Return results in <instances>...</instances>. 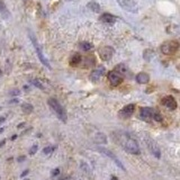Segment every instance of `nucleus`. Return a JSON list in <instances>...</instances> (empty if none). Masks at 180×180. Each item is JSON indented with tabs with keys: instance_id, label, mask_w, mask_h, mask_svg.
Returning <instances> with one entry per match:
<instances>
[{
	"instance_id": "6e6552de",
	"label": "nucleus",
	"mask_w": 180,
	"mask_h": 180,
	"mask_svg": "<svg viewBox=\"0 0 180 180\" xmlns=\"http://www.w3.org/2000/svg\"><path fill=\"white\" fill-rule=\"evenodd\" d=\"M107 77H108V80H109V82H111L113 87H117V86H120V83L123 82V75L120 74L118 72H116L115 70L109 71L108 74H107Z\"/></svg>"
},
{
	"instance_id": "f257e3e1",
	"label": "nucleus",
	"mask_w": 180,
	"mask_h": 180,
	"mask_svg": "<svg viewBox=\"0 0 180 180\" xmlns=\"http://www.w3.org/2000/svg\"><path fill=\"white\" fill-rule=\"evenodd\" d=\"M115 142H118L125 151L131 153V154L137 155L141 152L139 143L134 139H132L127 133H117V139H116Z\"/></svg>"
},
{
	"instance_id": "a878e982",
	"label": "nucleus",
	"mask_w": 180,
	"mask_h": 180,
	"mask_svg": "<svg viewBox=\"0 0 180 180\" xmlns=\"http://www.w3.org/2000/svg\"><path fill=\"white\" fill-rule=\"evenodd\" d=\"M54 150H55L54 146H46V148L43 149V153H44V154H50V153L53 152Z\"/></svg>"
},
{
	"instance_id": "412c9836",
	"label": "nucleus",
	"mask_w": 180,
	"mask_h": 180,
	"mask_svg": "<svg viewBox=\"0 0 180 180\" xmlns=\"http://www.w3.org/2000/svg\"><path fill=\"white\" fill-rule=\"evenodd\" d=\"M22 111H23L25 114H31V113L34 111V107H33V105H31V104L25 102V104L22 105Z\"/></svg>"
},
{
	"instance_id": "dca6fc26",
	"label": "nucleus",
	"mask_w": 180,
	"mask_h": 180,
	"mask_svg": "<svg viewBox=\"0 0 180 180\" xmlns=\"http://www.w3.org/2000/svg\"><path fill=\"white\" fill-rule=\"evenodd\" d=\"M81 61H82L81 55H80L79 53H74V54H72L71 58H70V64L72 65V66H77Z\"/></svg>"
},
{
	"instance_id": "6ab92c4d",
	"label": "nucleus",
	"mask_w": 180,
	"mask_h": 180,
	"mask_svg": "<svg viewBox=\"0 0 180 180\" xmlns=\"http://www.w3.org/2000/svg\"><path fill=\"white\" fill-rule=\"evenodd\" d=\"M88 8L91 11H93V13H99L100 11V6L98 5L97 2H95V1H90L88 4Z\"/></svg>"
},
{
	"instance_id": "f8f14e48",
	"label": "nucleus",
	"mask_w": 180,
	"mask_h": 180,
	"mask_svg": "<svg viewBox=\"0 0 180 180\" xmlns=\"http://www.w3.org/2000/svg\"><path fill=\"white\" fill-rule=\"evenodd\" d=\"M152 111L153 109L150 107H142L140 109V117L145 122L150 123V122H152Z\"/></svg>"
},
{
	"instance_id": "9d476101",
	"label": "nucleus",
	"mask_w": 180,
	"mask_h": 180,
	"mask_svg": "<svg viewBox=\"0 0 180 180\" xmlns=\"http://www.w3.org/2000/svg\"><path fill=\"white\" fill-rule=\"evenodd\" d=\"M135 111V105L134 104H128L125 107H123L120 111V116L122 118H127V117H131V116L134 114Z\"/></svg>"
},
{
	"instance_id": "c756f323",
	"label": "nucleus",
	"mask_w": 180,
	"mask_h": 180,
	"mask_svg": "<svg viewBox=\"0 0 180 180\" xmlns=\"http://www.w3.org/2000/svg\"><path fill=\"white\" fill-rule=\"evenodd\" d=\"M10 96H18L19 95V90H13V91H10L9 93Z\"/></svg>"
},
{
	"instance_id": "4be33fe9",
	"label": "nucleus",
	"mask_w": 180,
	"mask_h": 180,
	"mask_svg": "<svg viewBox=\"0 0 180 180\" xmlns=\"http://www.w3.org/2000/svg\"><path fill=\"white\" fill-rule=\"evenodd\" d=\"M152 120H155L158 123H161L162 120H163L161 114H160L158 111H155V109H153V111H152Z\"/></svg>"
},
{
	"instance_id": "ddd939ff",
	"label": "nucleus",
	"mask_w": 180,
	"mask_h": 180,
	"mask_svg": "<svg viewBox=\"0 0 180 180\" xmlns=\"http://www.w3.org/2000/svg\"><path fill=\"white\" fill-rule=\"evenodd\" d=\"M104 73H105V68H104V66H99V68L95 69L93 72H91V74H90V80L95 83L98 82V81L102 79Z\"/></svg>"
},
{
	"instance_id": "c9c22d12",
	"label": "nucleus",
	"mask_w": 180,
	"mask_h": 180,
	"mask_svg": "<svg viewBox=\"0 0 180 180\" xmlns=\"http://www.w3.org/2000/svg\"><path fill=\"white\" fill-rule=\"evenodd\" d=\"M16 139H17V135H13V136H11V141H15Z\"/></svg>"
},
{
	"instance_id": "2f4dec72",
	"label": "nucleus",
	"mask_w": 180,
	"mask_h": 180,
	"mask_svg": "<svg viewBox=\"0 0 180 180\" xmlns=\"http://www.w3.org/2000/svg\"><path fill=\"white\" fill-rule=\"evenodd\" d=\"M24 160H25V157H24V155H23V157H19L18 159H17V161H18V162H23Z\"/></svg>"
},
{
	"instance_id": "39448f33",
	"label": "nucleus",
	"mask_w": 180,
	"mask_h": 180,
	"mask_svg": "<svg viewBox=\"0 0 180 180\" xmlns=\"http://www.w3.org/2000/svg\"><path fill=\"white\" fill-rule=\"evenodd\" d=\"M97 150L99 151L100 153H102L104 155H106V157H108V158H111V160L115 162L116 164L118 166V168H120L123 171H126V169H125V167H124V164L120 162V160L118 159V158L116 157L115 154H114V152H111V150H108V149H106V148H102V146H97Z\"/></svg>"
},
{
	"instance_id": "473e14b6",
	"label": "nucleus",
	"mask_w": 180,
	"mask_h": 180,
	"mask_svg": "<svg viewBox=\"0 0 180 180\" xmlns=\"http://www.w3.org/2000/svg\"><path fill=\"white\" fill-rule=\"evenodd\" d=\"M25 125H26V123H22V124H19L18 126H17V128H18V129H19V128H23Z\"/></svg>"
},
{
	"instance_id": "5701e85b",
	"label": "nucleus",
	"mask_w": 180,
	"mask_h": 180,
	"mask_svg": "<svg viewBox=\"0 0 180 180\" xmlns=\"http://www.w3.org/2000/svg\"><path fill=\"white\" fill-rule=\"evenodd\" d=\"M153 56H154V52H153L152 50H146V51L143 53V58L146 61H150Z\"/></svg>"
},
{
	"instance_id": "c85d7f7f",
	"label": "nucleus",
	"mask_w": 180,
	"mask_h": 180,
	"mask_svg": "<svg viewBox=\"0 0 180 180\" xmlns=\"http://www.w3.org/2000/svg\"><path fill=\"white\" fill-rule=\"evenodd\" d=\"M59 175H60V169L59 168H55L54 170L52 171V177H58Z\"/></svg>"
},
{
	"instance_id": "4468645a",
	"label": "nucleus",
	"mask_w": 180,
	"mask_h": 180,
	"mask_svg": "<svg viewBox=\"0 0 180 180\" xmlns=\"http://www.w3.org/2000/svg\"><path fill=\"white\" fill-rule=\"evenodd\" d=\"M99 20H100V22H102V23H105V24H113V23H115L116 20H117V18H116L114 15L106 13V14H102V16H100Z\"/></svg>"
},
{
	"instance_id": "e433bc0d",
	"label": "nucleus",
	"mask_w": 180,
	"mask_h": 180,
	"mask_svg": "<svg viewBox=\"0 0 180 180\" xmlns=\"http://www.w3.org/2000/svg\"><path fill=\"white\" fill-rule=\"evenodd\" d=\"M111 180H120L117 177H115V176H111Z\"/></svg>"
},
{
	"instance_id": "f03ea898",
	"label": "nucleus",
	"mask_w": 180,
	"mask_h": 180,
	"mask_svg": "<svg viewBox=\"0 0 180 180\" xmlns=\"http://www.w3.org/2000/svg\"><path fill=\"white\" fill-rule=\"evenodd\" d=\"M49 106L51 107V109L54 113H55V115L60 118L63 123H66V120H68V116H66V111H64V108L62 107L60 102L56 100L55 98H50L49 99Z\"/></svg>"
},
{
	"instance_id": "2eb2a0df",
	"label": "nucleus",
	"mask_w": 180,
	"mask_h": 180,
	"mask_svg": "<svg viewBox=\"0 0 180 180\" xmlns=\"http://www.w3.org/2000/svg\"><path fill=\"white\" fill-rule=\"evenodd\" d=\"M136 81L140 84H145V83H148L150 81V75L148 73H145V72H141V73L136 75Z\"/></svg>"
},
{
	"instance_id": "20e7f679",
	"label": "nucleus",
	"mask_w": 180,
	"mask_h": 180,
	"mask_svg": "<svg viewBox=\"0 0 180 180\" xmlns=\"http://www.w3.org/2000/svg\"><path fill=\"white\" fill-rule=\"evenodd\" d=\"M29 36H31V41H32L33 45H34V47H35V50H36V52H37V55H38L40 61H41L42 63L46 66L47 69L51 70V65H50V63H49V61L45 59V56L43 55V53H42V51H41V47H40V45H38V42H37V40L35 38V36H34V34H33L32 32H29Z\"/></svg>"
},
{
	"instance_id": "7ed1b4c3",
	"label": "nucleus",
	"mask_w": 180,
	"mask_h": 180,
	"mask_svg": "<svg viewBox=\"0 0 180 180\" xmlns=\"http://www.w3.org/2000/svg\"><path fill=\"white\" fill-rule=\"evenodd\" d=\"M178 49H179V44H178V42L176 41L166 42V43H163L161 45V52L163 54H166V55L175 54L176 52L178 51Z\"/></svg>"
},
{
	"instance_id": "f3484780",
	"label": "nucleus",
	"mask_w": 180,
	"mask_h": 180,
	"mask_svg": "<svg viewBox=\"0 0 180 180\" xmlns=\"http://www.w3.org/2000/svg\"><path fill=\"white\" fill-rule=\"evenodd\" d=\"M95 142L98 144H106L107 143V136L102 132H98L95 135Z\"/></svg>"
},
{
	"instance_id": "bb28decb",
	"label": "nucleus",
	"mask_w": 180,
	"mask_h": 180,
	"mask_svg": "<svg viewBox=\"0 0 180 180\" xmlns=\"http://www.w3.org/2000/svg\"><path fill=\"white\" fill-rule=\"evenodd\" d=\"M32 82H33V84H34L35 87L38 88V89H42V90L44 89V87H43V84L41 83V81H40V80H37V79H35V80H33Z\"/></svg>"
},
{
	"instance_id": "b1692460",
	"label": "nucleus",
	"mask_w": 180,
	"mask_h": 180,
	"mask_svg": "<svg viewBox=\"0 0 180 180\" xmlns=\"http://www.w3.org/2000/svg\"><path fill=\"white\" fill-rule=\"evenodd\" d=\"M0 11L4 14L5 17H8V11H7V8H6L5 4H4L2 1H0Z\"/></svg>"
},
{
	"instance_id": "cd10ccee",
	"label": "nucleus",
	"mask_w": 180,
	"mask_h": 180,
	"mask_svg": "<svg viewBox=\"0 0 180 180\" xmlns=\"http://www.w3.org/2000/svg\"><path fill=\"white\" fill-rule=\"evenodd\" d=\"M37 149H38V146H37V144H34V145H33L32 148L29 149V152H28V153H29L31 155H34V154L36 153Z\"/></svg>"
},
{
	"instance_id": "ea45409f",
	"label": "nucleus",
	"mask_w": 180,
	"mask_h": 180,
	"mask_svg": "<svg viewBox=\"0 0 180 180\" xmlns=\"http://www.w3.org/2000/svg\"><path fill=\"white\" fill-rule=\"evenodd\" d=\"M1 73H2V72H1V70H0V75H1Z\"/></svg>"
},
{
	"instance_id": "f704fd0d",
	"label": "nucleus",
	"mask_w": 180,
	"mask_h": 180,
	"mask_svg": "<svg viewBox=\"0 0 180 180\" xmlns=\"http://www.w3.org/2000/svg\"><path fill=\"white\" fill-rule=\"evenodd\" d=\"M5 120H6L5 117H0V124H2V123H4Z\"/></svg>"
},
{
	"instance_id": "393cba45",
	"label": "nucleus",
	"mask_w": 180,
	"mask_h": 180,
	"mask_svg": "<svg viewBox=\"0 0 180 180\" xmlns=\"http://www.w3.org/2000/svg\"><path fill=\"white\" fill-rule=\"evenodd\" d=\"M80 168H81V170H83L84 172H87V173H90V168H89V166H88L86 162H81L80 163Z\"/></svg>"
},
{
	"instance_id": "aec40b11",
	"label": "nucleus",
	"mask_w": 180,
	"mask_h": 180,
	"mask_svg": "<svg viewBox=\"0 0 180 180\" xmlns=\"http://www.w3.org/2000/svg\"><path fill=\"white\" fill-rule=\"evenodd\" d=\"M115 71L123 75V74H125L126 72H127V65H126V64H123V63H120V64L116 65Z\"/></svg>"
},
{
	"instance_id": "0eeeda50",
	"label": "nucleus",
	"mask_w": 180,
	"mask_h": 180,
	"mask_svg": "<svg viewBox=\"0 0 180 180\" xmlns=\"http://www.w3.org/2000/svg\"><path fill=\"white\" fill-rule=\"evenodd\" d=\"M145 142H146V145H148L150 152L152 153L157 159H160L161 158V151H160V148L158 146L157 142L154 140L150 139V137H145Z\"/></svg>"
},
{
	"instance_id": "423d86ee",
	"label": "nucleus",
	"mask_w": 180,
	"mask_h": 180,
	"mask_svg": "<svg viewBox=\"0 0 180 180\" xmlns=\"http://www.w3.org/2000/svg\"><path fill=\"white\" fill-rule=\"evenodd\" d=\"M120 7L129 13H137L139 11V6L135 0H118Z\"/></svg>"
},
{
	"instance_id": "7c9ffc66",
	"label": "nucleus",
	"mask_w": 180,
	"mask_h": 180,
	"mask_svg": "<svg viewBox=\"0 0 180 180\" xmlns=\"http://www.w3.org/2000/svg\"><path fill=\"white\" fill-rule=\"evenodd\" d=\"M28 173H29V170H25V171H23V173H22V175H20V177H22V178H24V177H26V176L28 175Z\"/></svg>"
},
{
	"instance_id": "a211bd4d",
	"label": "nucleus",
	"mask_w": 180,
	"mask_h": 180,
	"mask_svg": "<svg viewBox=\"0 0 180 180\" xmlns=\"http://www.w3.org/2000/svg\"><path fill=\"white\" fill-rule=\"evenodd\" d=\"M79 46H80V49H81L82 51L88 52L93 49V43H90V42H81V43L79 44Z\"/></svg>"
},
{
	"instance_id": "72a5a7b5",
	"label": "nucleus",
	"mask_w": 180,
	"mask_h": 180,
	"mask_svg": "<svg viewBox=\"0 0 180 180\" xmlns=\"http://www.w3.org/2000/svg\"><path fill=\"white\" fill-rule=\"evenodd\" d=\"M6 141H7V140H2V141H1V142H0V148H1V146H4V145H5V144H6Z\"/></svg>"
},
{
	"instance_id": "58836bf2",
	"label": "nucleus",
	"mask_w": 180,
	"mask_h": 180,
	"mask_svg": "<svg viewBox=\"0 0 180 180\" xmlns=\"http://www.w3.org/2000/svg\"><path fill=\"white\" fill-rule=\"evenodd\" d=\"M4 129H5V128H0V134H1V133H2V132H4Z\"/></svg>"
},
{
	"instance_id": "9b49d317",
	"label": "nucleus",
	"mask_w": 180,
	"mask_h": 180,
	"mask_svg": "<svg viewBox=\"0 0 180 180\" xmlns=\"http://www.w3.org/2000/svg\"><path fill=\"white\" fill-rule=\"evenodd\" d=\"M162 105L163 106H166L168 109H170V111H175L176 108H177V102H176V99L172 96H166V97L162 98Z\"/></svg>"
},
{
	"instance_id": "1a4fd4ad",
	"label": "nucleus",
	"mask_w": 180,
	"mask_h": 180,
	"mask_svg": "<svg viewBox=\"0 0 180 180\" xmlns=\"http://www.w3.org/2000/svg\"><path fill=\"white\" fill-rule=\"evenodd\" d=\"M98 54L100 56V59L104 61H109L111 56L114 54V50L111 46H102L98 50Z\"/></svg>"
},
{
	"instance_id": "4c0bfd02",
	"label": "nucleus",
	"mask_w": 180,
	"mask_h": 180,
	"mask_svg": "<svg viewBox=\"0 0 180 180\" xmlns=\"http://www.w3.org/2000/svg\"><path fill=\"white\" fill-rule=\"evenodd\" d=\"M16 102H18V100H17V99H14V100L10 102V104H16Z\"/></svg>"
}]
</instances>
